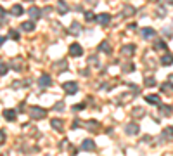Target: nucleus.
Returning a JSON list of instances; mask_svg holds the SVG:
<instances>
[{
    "instance_id": "f257e3e1",
    "label": "nucleus",
    "mask_w": 173,
    "mask_h": 156,
    "mask_svg": "<svg viewBox=\"0 0 173 156\" xmlns=\"http://www.w3.org/2000/svg\"><path fill=\"white\" fill-rule=\"evenodd\" d=\"M30 116L33 118V120H43V118L47 116V109H43L40 106H31L30 108Z\"/></svg>"
},
{
    "instance_id": "f03ea898",
    "label": "nucleus",
    "mask_w": 173,
    "mask_h": 156,
    "mask_svg": "<svg viewBox=\"0 0 173 156\" xmlns=\"http://www.w3.org/2000/svg\"><path fill=\"white\" fill-rule=\"evenodd\" d=\"M62 90L68 96H73V94H76V90H78V83L76 82H64L62 83Z\"/></svg>"
},
{
    "instance_id": "7ed1b4c3",
    "label": "nucleus",
    "mask_w": 173,
    "mask_h": 156,
    "mask_svg": "<svg viewBox=\"0 0 173 156\" xmlns=\"http://www.w3.org/2000/svg\"><path fill=\"white\" fill-rule=\"evenodd\" d=\"M69 56H73V57H81L83 56V47L80 45V43H71L69 45Z\"/></svg>"
},
{
    "instance_id": "20e7f679",
    "label": "nucleus",
    "mask_w": 173,
    "mask_h": 156,
    "mask_svg": "<svg viewBox=\"0 0 173 156\" xmlns=\"http://www.w3.org/2000/svg\"><path fill=\"white\" fill-rule=\"evenodd\" d=\"M80 127H85L87 130H92V132H99L100 123L95 121V120H88V121H81V125H80Z\"/></svg>"
},
{
    "instance_id": "39448f33",
    "label": "nucleus",
    "mask_w": 173,
    "mask_h": 156,
    "mask_svg": "<svg viewBox=\"0 0 173 156\" xmlns=\"http://www.w3.org/2000/svg\"><path fill=\"white\" fill-rule=\"evenodd\" d=\"M125 132H126L128 135H137V134L140 132V127H138L137 123H128V125L125 127Z\"/></svg>"
},
{
    "instance_id": "423d86ee",
    "label": "nucleus",
    "mask_w": 173,
    "mask_h": 156,
    "mask_svg": "<svg viewBox=\"0 0 173 156\" xmlns=\"http://www.w3.org/2000/svg\"><path fill=\"white\" fill-rule=\"evenodd\" d=\"M159 89H161V92H163V94H166V96H173V83H172V82H165V83H161V85H159Z\"/></svg>"
},
{
    "instance_id": "0eeeda50",
    "label": "nucleus",
    "mask_w": 173,
    "mask_h": 156,
    "mask_svg": "<svg viewBox=\"0 0 173 156\" xmlns=\"http://www.w3.org/2000/svg\"><path fill=\"white\" fill-rule=\"evenodd\" d=\"M95 19H97V23H99L100 26H109V23H111V16H109L107 12H104V14L97 16Z\"/></svg>"
},
{
    "instance_id": "6e6552de",
    "label": "nucleus",
    "mask_w": 173,
    "mask_h": 156,
    "mask_svg": "<svg viewBox=\"0 0 173 156\" xmlns=\"http://www.w3.org/2000/svg\"><path fill=\"white\" fill-rule=\"evenodd\" d=\"M135 50H137V47H135L133 43H128V45H123L121 47V54L123 56H133Z\"/></svg>"
},
{
    "instance_id": "1a4fd4ad",
    "label": "nucleus",
    "mask_w": 173,
    "mask_h": 156,
    "mask_svg": "<svg viewBox=\"0 0 173 156\" xmlns=\"http://www.w3.org/2000/svg\"><path fill=\"white\" fill-rule=\"evenodd\" d=\"M38 85L42 87V89L50 87V85H52V78L49 77V75H42V77L38 78Z\"/></svg>"
},
{
    "instance_id": "9d476101",
    "label": "nucleus",
    "mask_w": 173,
    "mask_h": 156,
    "mask_svg": "<svg viewBox=\"0 0 173 156\" xmlns=\"http://www.w3.org/2000/svg\"><path fill=\"white\" fill-rule=\"evenodd\" d=\"M81 149H83V151H94V149H95V142H94L92 139H85V140L81 142Z\"/></svg>"
},
{
    "instance_id": "9b49d317",
    "label": "nucleus",
    "mask_w": 173,
    "mask_h": 156,
    "mask_svg": "<svg viewBox=\"0 0 173 156\" xmlns=\"http://www.w3.org/2000/svg\"><path fill=\"white\" fill-rule=\"evenodd\" d=\"M28 12H30V16H31V19H33V23H35L37 19H40V18H42V11H40L38 7H37V5H33V7H30V11H28Z\"/></svg>"
},
{
    "instance_id": "f8f14e48",
    "label": "nucleus",
    "mask_w": 173,
    "mask_h": 156,
    "mask_svg": "<svg viewBox=\"0 0 173 156\" xmlns=\"http://www.w3.org/2000/svg\"><path fill=\"white\" fill-rule=\"evenodd\" d=\"M97 49H99V52H106V54H111V50H113V49H111V43H109L107 40H104V42H100Z\"/></svg>"
},
{
    "instance_id": "ddd939ff",
    "label": "nucleus",
    "mask_w": 173,
    "mask_h": 156,
    "mask_svg": "<svg viewBox=\"0 0 173 156\" xmlns=\"http://www.w3.org/2000/svg\"><path fill=\"white\" fill-rule=\"evenodd\" d=\"M147 104H161V97L156 96V94H149V96H144Z\"/></svg>"
},
{
    "instance_id": "4468645a",
    "label": "nucleus",
    "mask_w": 173,
    "mask_h": 156,
    "mask_svg": "<svg viewBox=\"0 0 173 156\" xmlns=\"http://www.w3.org/2000/svg\"><path fill=\"white\" fill-rule=\"evenodd\" d=\"M11 66H12L14 71H21V69H23V59L21 57H14L12 61H11Z\"/></svg>"
},
{
    "instance_id": "2eb2a0df",
    "label": "nucleus",
    "mask_w": 173,
    "mask_h": 156,
    "mask_svg": "<svg viewBox=\"0 0 173 156\" xmlns=\"http://www.w3.org/2000/svg\"><path fill=\"white\" fill-rule=\"evenodd\" d=\"M159 62H161L163 66H170V64H173V54H163L161 59H159Z\"/></svg>"
},
{
    "instance_id": "dca6fc26",
    "label": "nucleus",
    "mask_w": 173,
    "mask_h": 156,
    "mask_svg": "<svg viewBox=\"0 0 173 156\" xmlns=\"http://www.w3.org/2000/svg\"><path fill=\"white\" fill-rule=\"evenodd\" d=\"M50 125H52V128L57 130V132H62V130H64V125H62V121H61L59 118H54V120L50 121Z\"/></svg>"
},
{
    "instance_id": "f3484780",
    "label": "nucleus",
    "mask_w": 173,
    "mask_h": 156,
    "mask_svg": "<svg viewBox=\"0 0 173 156\" xmlns=\"http://www.w3.org/2000/svg\"><path fill=\"white\" fill-rule=\"evenodd\" d=\"M21 30L30 33V31H33V30H35V23H33V21H24V23L21 24Z\"/></svg>"
},
{
    "instance_id": "a211bd4d",
    "label": "nucleus",
    "mask_w": 173,
    "mask_h": 156,
    "mask_svg": "<svg viewBox=\"0 0 173 156\" xmlns=\"http://www.w3.org/2000/svg\"><path fill=\"white\" fill-rule=\"evenodd\" d=\"M16 116H18V115H16V109H5V111H4V118L9 120V121H14Z\"/></svg>"
},
{
    "instance_id": "6ab92c4d",
    "label": "nucleus",
    "mask_w": 173,
    "mask_h": 156,
    "mask_svg": "<svg viewBox=\"0 0 173 156\" xmlns=\"http://www.w3.org/2000/svg\"><path fill=\"white\" fill-rule=\"evenodd\" d=\"M57 11H59V14L62 16V14H68V4L64 2V0H59V4H57Z\"/></svg>"
},
{
    "instance_id": "aec40b11",
    "label": "nucleus",
    "mask_w": 173,
    "mask_h": 156,
    "mask_svg": "<svg viewBox=\"0 0 173 156\" xmlns=\"http://www.w3.org/2000/svg\"><path fill=\"white\" fill-rule=\"evenodd\" d=\"M142 37L144 38H153V37H156V30L154 28H144L142 30Z\"/></svg>"
},
{
    "instance_id": "412c9836",
    "label": "nucleus",
    "mask_w": 173,
    "mask_h": 156,
    "mask_svg": "<svg viewBox=\"0 0 173 156\" xmlns=\"http://www.w3.org/2000/svg\"><path fill=\"white\" fill-rule=\"evenodd\" d=\"M166 49H168V45H166L165 40H156L154 42V50H166Z\"/></svg>"
},
{
    "instance_id": "4be33fe9",
    "label": "nucleus",
    "mask_w": 173,
    "mask_h": 156,
    "mask_svg": "<svg viewBox=\"0 0 173 156\" xmlns=\"http://www.w3.org/2000/svg\"><path fill=\"white\" fill-rule=\"evenodd\" d=\"M157 106H159L163 116H170L172 115V106H166V104H157Z\"/></svg>"
},
{
    "instance_id": "5701e85b",
    "label": "nucleus",
    "mask_w": 173,
    "mask_h": 156,
    "mask_svg": "<svg viewBox=\"0 0 173 156\" xmlns=\"http://www.w3.org/2000/svg\"><path fill=\"white\" fill-rule=\"evenodd\" d=\"M11 12H12V16H21V14H24V9H23V5L16 4V5H12Z\"/></svg>"
},
{
    "instance_id": "b1692460",
    "label": "nucleus",
    "mask_w": 173,
    "mask_h": 156,
    "mask_svg": "<svg viewBox=\"0 0 173 156\" xmlns=\"http://www.w3.org/2000/svg\"><path fill=\"white\" fill-rule=\"evenodd\" d=\"M144 115H145V109L144 108H133L132 109V116L133 118H142Z\"/></svg>"
},
{
    "instance_id": "393cba45",
    "label": "nucleus",
    "mask_w": 173,
    "mask_h": 156,
    "mask_svg": "<svg viewBox=\"0 0 173 156\" xmlns=\"http://www.w3.org/2000/svg\"><path fill=\"white\" fill-rule=\"evenodd\" d=\"M161 137H165L166 140L173 139V127H166V128L163 130V135H161Z\"/></svg>"
},
{
    "instance_id": "a878e982",
    "label": "nucleus",
    "mask_w": 173,
    "mask_h": 156,
    "mask_svg": "<svg viewBox=\"0 0 173 156\" xmlns=\"http://www.w3.org/2000/svg\"><path fill=\"white\" fill-rule=\"evenodd\" d=\"M132 14H135V7L125 5V7H123V16H132Z\"/></svg>"
},
{
    "instance_id": "bb28decb",
    "label": "nucleus",
    "mask_w": 173,
    "mask_h": 156,
    "mask_svg": "<svg viewBox=\"0 0 173 156\" xmlns=\"http://www.w3.org/2000/svg\"><path fill=\"white\" fill-rule=\"evenodd\" d=\"M69 31H71V33H80V31H81V28H80V24H78L76 21H75V23H73V24H71V28H69Z\"/></svg>"
},
{
    "instance_id": "cd10ccee",
    "label": "nucleus",
    "mask_w": 173,
    "mask_h": 156,
    "mask_svg": "<svg viewBox=\"0 0 173 156\" xmlns=\"http://www.w3.org/2000/svg\"><path fill=\"white\" fill-rule=\"evenodd\" d=\"M133 69H135L133 62H126V64L123 66V71H125V73H130V71H133Z\"/></svg>"
},
{
    "instance_id": "c85d7f7f",
    "label": "nucleus",
    "mask_w": 173,
    "mask_h": 156,
    "mask_svg": "<svg viewBox=\"0 0 173 156\" xmlns=\"http://www.w3.org/2000/svg\"><path fill=\"white\" fill-rule=\"evenodd\" d=\"M56 66H57V69H59V71H61V69H62V71H66V69H68V62H66V61L56 62Z\"/></svg>"
},
{
    "instance_id": "c756f323",
    "label": "nucleus",
    "mask_w": 173,
    "mask_h": 156,
    "mask_svg": "<svg viewBox=\"0 0 173 156\" xmlns=\"http://www.w3.org/2000/svg\"><path fill=\"white\" fill-rule=\"evenodd\" d=\"M7 71H9V66L5 62H0V77L2 75H7Z\"/></svg>"
},
{
    "instance_id": "7c9ffc66",
    "label": "nucleus",
    "mask_w": 173,
    "mask_h": 156,
    "mask_svg": "<svg viewBox=\"0 0 173 156\" xmlns=\"http://www.w3.org/2000/svg\"><path fill=\"white\" fill-rule=\"evenodd\" d=\"M95 19V14H94V12H90V11H87V12H85V21H88V23H90V21H94Z\"/></svg>"
},
{
    "instance_id": "2f4dec72",
    "label": "nucleus",
    "mask_w": 173,
    "mask_h": 156,
    "mask_svg": "<svg viewBox=\"0 0 173 156\" xmlns=\"http://www.w3.org/2000/svg\"><path fill=\"white\" fill-rule=\"evenodd\" d=\"M83 108H85V102H80V104H75L71 109H73L75 113H78V111H83Z\"/></svg>"
},
{
    "instance_id": "473e14b6",
    "label": "nucleus",
    "mask_w": 173,
    "mask_h": 156,
    "mask_svg": "<svg viewBox=\"0 0 173 156\" xmlns=\"http://www.w3.org/2000/svg\"><path fill=\"white\" fill-rule=\"evenodd\" d=\"M145 87H156V80L154 78H145Z\"/></svg>"
},
{
    "instance_id": "72a5a7b5",
    "label": "nucleus",
    "mask_w": 173,
    "mask_h": 156,
    "mask_svg": "<svg viewBox=\"0 0 173 156\" xmlns=\"http://www.w3.org/2000/svg\"><path fill=\"white\" fill-rule=\"evenodd\" d=\"M52 109H54V111H62V109H64V102H62V101H59V102L54 106V108H52Z\"/></svg>"
},
{
    "instance_id": "f704fd0d",
    "label": "nucleus",
    "mask_w": 173,
    "mask_h": 156,
    "mask_svg": "<svg viewBox=\"0 0 173 156\" xmlns=\"http://www.w3.org/2000/svg\"><path fill=\"white\" fill-rule=\"evenodd\" d=\"M88 64H92V66H97V64H99V59H97V56H92V57H88Z\"/></svg>"
},
{
    "instance_id": "c9c22d12",
    "label": "nucleus",
    "mask_w": 173,
    "mask_h": 156,
    "mask_svg": "<svg viewBox=\"0 0 173 156\" xmlns=\"http://www.w3.org/2000/svg\"><path fill=\"white\" fill-rule=\"evenodd\" d=\"M9 35H11V38H14V40H19V33H18L16 30H11V31H9Z\"/></svg>"
},
{
    "instance_id": "e433bc0d",
    "label": "nucleus",
    "mask_w": 173,
    "mask_h": 156,
    "mask_svg": "<svg viewBox=\"0 0 173 156\" xmlns=\"http://www.w3.org/2000/svg\"><path fill=\"white\" fill-rule=\"evenodd\" d=\"M156 12H157V16H159V18H165V16H166V11H165L163 7H159V9H157Z\"/></svg>"
},
{
    "instance_id": "4c0bfd02",
    "label": "nucleus",
    "mask_w": 173,
    "mask_h": 156,
    "mask_svg": "<svg viewBox=\"0 0 173 156\" xmlns=\"http://www.w3.org/2000/svg\"><path fill=\"white\" fill-rule=\"evenodd\" d=\"M80 125H81V120H75V121H73V125H71V128H78Z\"/></svg>"
},
{
    "instance_id": "58836bf2",
    "label": "nucleus",
    "mask_w": 173,
    "mask_h": 156,
    "mask_svg": "<svg viewBox=\"0 0 173 156\" xmlns=\"http://www.w3.org/2000/svg\"><path fill=\"white\" fill-rule=\"evenodd\" d=\"M4 142H5V132L0 130V144H4Z\"/></svg>"
},
{
    "instance_id": "ea45409f",
    "label": "nucleus",
    "mask_w": 173,
    "mask_h": 156,
    "mask_svg": "<svg viewBox=\"0 0 173 156\" xmlns=\"http://www.w3.org/2000/svg\"><path fill=\"white\" fill-rule=\"evenodd\" d=\"M5 40H7L5 37H0V45H4V42H5Z\"/></svg>"
},
{
    "instance_id": "a19ab883",
    "label": "nucleus",
    "mask_w": 173,
    "mask_h": 156,
    "mask_svg": "<svg viewBox=\"0 0 173 156\" xmlns=\"http://www.w3.org/2000/svg\"><path fill=\"white\" fill-rule=\"evenodd\" d=\"M0 16H2V18L5 16V14H4V9H2V7H0Z\"/></svg>"
},
{
    "instance_id": "79ce46f5",
    "label": "nucleus",
    "mask_w": 173,
    "mask_h": 156,
    "mask_svg": "<svg viewBox=\"0 0 173 156\" xmlns=\"http://www.w3.org/2000/svg\"><path fill=\"white\" fill-rule=\"evenodd\" d=\"M165 2H166V4H172V5H173V0H165Z\"/></svg>"
}]
</instances>
